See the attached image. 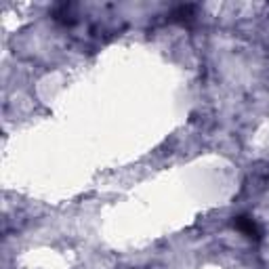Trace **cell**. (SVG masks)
I'll return each instance as SVG.
<instances>
[{
	"mask_svg": "<svg viewBox=\"0 0 269 269\" xmlns=\"http://www.w3.org/2000/svg\"><path fill=\"white\" fill-rule=\"evenodd\" d=\"M236 227H238L240 231H244L246 236L255 238V240H259V238H261V231H259L257 223H255L253 219H248V217H238V219H236Z\"/></svg>",
	"mask_w": 269,
	"mask_h": 269,
	"instance_id": "1",
	"label": "cell"
}]
</instances>
